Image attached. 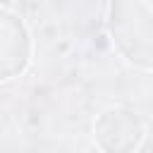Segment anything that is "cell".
Listing matches in <instances>:
<instances>
[{"instance_id": "cell-1", "label": "cell", "mask_w": 153, "mask_h": 153, "mask_svg": "<svg viewBox=\"0 0 153 153\" xmlns=\"http://www.w3.org/2000/svg\"><path fill=\"white\" fill-rule=\"evenodd\" d=\"M108 33L124 60L151 69V0H110Z\"/></svg>"}, {"instance_id": "cell-2", "label": "cell", "mask_w": 153, "mask_h": 153, "mask_svg": "<svg viewBox=\"0 0 153 153\" xmlns=\"http://www.w3.org/2000/svg\"><path fill=\"white\" fill-rule=\"evenodd\" d=\"M141 136L143 127L131 108H108L93 122V139L103 153H134Z\"/></svg>"}, {"instance_id": "cell-3", "label": "cell", "mask_w": 153, "mask_h": 153, "mask_svg": "<svg viewBox=\"0 0 153 153\" xmlns=\"http://www.w3.org/2000/svg\"><path fill=\"white\" fill-rule=\"evenodd\" d=\"M31 60V33L24 19L0 7V81L19 76Z\"/></svg>"}]
</instances>
